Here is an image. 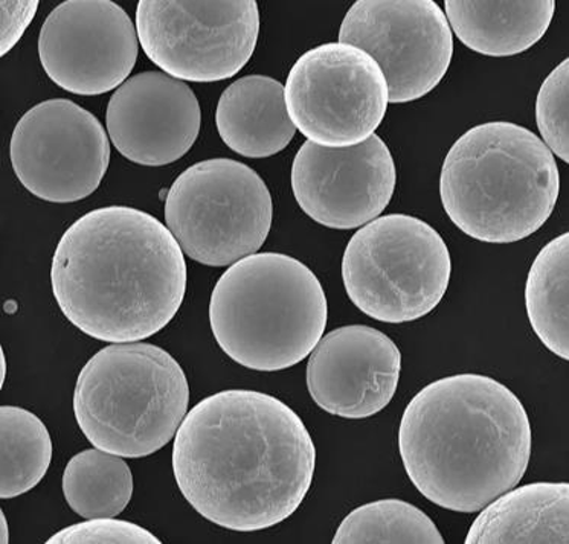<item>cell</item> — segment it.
Masks as SVG:
<instances>
[{
  "instance_id": "obj_23",
  "label": "cell",
  "mask_w": 569,
  "mask_h": 544,
  "mask_svg": "<svg viewBox=\"0 0 569 544\" xmlns=\"http://www.w3.org/2000/svg\"><path fill=\"white\" fill-rule=\"evenodd\" d=\"M333 544L411 543L445 544L436 523L423 511L400 501L385 498L359 506L343 518Z\"/></svg>"
},
{
  "instance_id": "obj_25",
  "label": "cell",
  "mask_w": 569,
  "mask_h": 544,
  "mask_svg": "<svg viewBox=\"0 0 569 544\" xmlns=\"http://www.w3.org/2000/svg\"><path fill=\"white\" fill-rule=\"evenodd\" d=\"M48 544H161V540L134 523L112 517L88 518L64 527Z\"/></svg>"
},
{
  "instance_id": "obj_20",
  "label": "cell",
  "mask_w": 569,
  "mask_h": 544,
  "mask_svg": "<svg viewBox=\"0 0 569 544\" xmlns=\"http://www.w3.org/2000/svg\"><path fill=\"white\" fill-rule=\"evenodd\" d=\"M569 233L551 240L536 256L526 285L528 321L552 354L569 360Z\"/></svg>"
},
{
  "instance_id": "obj_18",
  "label": "cell",
  "mask_w": 569,
  "mask_h": 544,
  "mask_svg": "<svg viewBox=\"0 0 569 544\" xmlns=\"http://www.w3.org/2000/svg\"><path fill=\"white\" fill-rule=\"evenodd\" d=\"M466 544H568V482H536L511 488L482 508Z\"/></svg>"
},
{
  "instance_id": "obj_10",
  "label": "cell",
  "mask_w": 569,
  "mask_h": 544,
  "mask_svg": "<svg viewBox=\"0 0 569 544\" xmlns=\"http://www.w3.org/2000/svg\"><path fill=\"white\" fill-rule=\"evenodd\" d=\"M286 108L313 144L347 149L362 144L382 124L390 93L382 69L362 49L326 43L290 69Z\"/></svg>"
},
{
  "instance_id": "obj_12",
  "label": "cell",
  "mask_w": 569,
  "mask_h": 544,
  "mask_svg": "<svg viewBox=\"0 0 569 544\" xmlns=\"http://www.w3.org/2000/svg\"><path fill=\"white\" fill-rule=\"evenodd\" d=\"M11 165L20 183L51 203L93 194L110 162V144L96 114L71 100L40 102L12 132Z\"/></svg>"
},
{
  "instance_id": "obj_11",
  "label": "cell",
  "mask_w": 569,
  "mask_h": 544,
  "mask_svg": "<svg viewBox=\"0 0 569 544\" xmlns=\"http://www.w3.org/2000/svg\"><path fill=\"white\" fill-rule=\"evenodd\" d=\"M339 43L376 60L387 78L390 104L432 92L453 56L452 30L433 0H359L342 20Z\"/></svg>"
},
{
  "instance_id": "obj_6",
  "label": "cell",
  "mask_w": 569,
  "mask_h": 544,
  "mask_svg": "<svg viewBox=\"0 0 569 544\" xmlns=\"http://www.w3.org/2000/svg\"><path fill=\"white\" fill-rule=\"evenodd\" d=\"M188 403L187 375L173 355L149 343H112L81 370L73 413L93 447L146 457L173 440Z\"/></svg>"
},
{
  "instance_id": "obj_1",
  "label": "cell",
  "mask_w": 569,
  "mask_h": 544,
  "mask_svg": "<svg viewBox=\"0 0 569 544\" xmlns=\"http://www.w3.org/2000/svg\"><path fill=\"white\" fill-rule=\"evenodd\" d=\"M317 449L298 413L263 392L229 389L188 412L173 445L180 493L237 533L288 521L312 486Z\"/></svg>"
},
{
  "instance_id": "obj_14",
  "label": "cell",
  "mask_w": 569,
  "mask_h": 544,
  "mask_svg": "<svg viewBox=\"0 0 569 544\" xmlns=\"http://www.w3.org/2000/svg\"><path fill=\"white\" fill-rule=\"evenodd\" d=\"M397 170L383 139L326 149L307 141L295 155L292 190L302 211L330 229H356L378 219L395 195Z\"/></svg>"
},
{
  "instance_id": "obj_5",
  "label": "cell",
  "mask_w": 569,
  "mask_h": 544,
  "mask_svg": "<svg viewBox=\"0 0 569 544\" xmlns=\"http://www.w3.org/2000/svg\"><path fill=\"white\" fill-rule=\"evenodd\" d=\"M329 305L317 275L284 253H253L217 281L210 323L229 359L251 371L298 365L322 339Z\"/></svg>"
},
{
  "instance_id": "obj_9",
  "label": "cell",
  "mask_w": 569,
  "mask_h": 544,
  "mask_svg": "<svg viewBox=\"0 0 569 544\" xmlns=\"http://www.w3.org/2000/svg\"><path fill=\"white\" fill-rule=\"evenodd\" d=\"M137 32L163 73L212 83L236 77L252 59L260 10L256 0H141Z\"/></svg>"
},
{
  "instance_id": "obj_8",
  "label": "cell",
  "mask_w": 569,
  "mask_h": 544,
  "mask_svg": "<svg viewBox=\"0 0 569 544\" xmlns=\"http://www.w3.org/2000/svg\"><path fill=\"white\" fill-rule=\"evenodd\" d=\"M273 200L261 175L234 159L187 168L168 190L166 223L182 252L210 268L253 255L268 239Z\"/></svg>"
},
{
  "instance_id": "obj_4",
  "label": "cell",
  "mask_w": 569,
  "mask_h": 544,
  "mask_svg": "<svg viewBox=\"0 0 569 544\" xmlns=\"http://www.w3.org/2000/svg\"><path fill=\"white\" fill-rule=\"evenodd\" d=\"M560 174L542 139L513 122L472 127L449 150L440 198L470 239L510 244L538 232L555 212Z\"/></svg>"
},
{
  "instance_id": "obj_26",
  "label": "cell",
  "mask_w": 569,
  "mask_h": 544,
  "mask_svg": "<svg viewBox=\"0 0 569 544\" xmlns=\"http://www.w3.org/2000/svg\"><path fill=\"white\" fill-rule=\"evenodd\" d=\"M2 8V48L0 54L6 56L19 42L28 24L34 19L39 2H6L0 3Z\"/></svg>"
},
{
  "instance_id": "obj_16",
  "label": "cell",
  "mask_w": 569,
  "mask_h": 544,
  "mask_svg": "<svg viewBox=\"0 0 569 544\" xmlns=\"http://www.w3.org/2000/svg\"><path fill=\"white\" fill-rule=\"evenodd\" d=\"M202 110L190 85L163 72L129 78L108 105L110 141L130 162L170 165L194 145Z\"/></svg>"
},
{
  "instance_id": "obj_17",
  "label": "cell",
  "mask_w": 569,
  "mask_h": 544,
  "mask_svg": "<svg viewBox=\"0 0 569 544\" xmlns=\"http://www.w3.org/2000/svg\"><path fill=\"white\" fill-rule=\"evenodd\" d=\"M216 124L224 144L249 159L281 153L297 133L284 85L266 75L243 77L229 85L217 104Z\"/></svg>"
},
{
  "instance_id": "obj_15",
  "label": "cell",
  "mask_w": 569,
  "mask_h": 544,
  "mask_svg": "<svg viewBox=\"0 0 569 544\" xmlns=\"http://www.w3.org/2000/svg\"><path fill=\"white\" fill-rule=\"evenodd\" d=\"M402 354L392 339L367 325H347L319 341L307 363V389L330 415L366 420L395 399Z\"/></svg>"
},
{
  "instance_id": "obj_19",
  "label": "cell",
  "mask_w": 569,
  "mask_h": 544,
  "mask_svg": "<svg viewBox=\"0 0 569 544\" xmlns=\"http://www.w3.org/2000/svg\"><path fill=\"white\" fill-rule=\"evenodd\" d=\"M446 19L465 47L487 57L522 54L542 40L555 0H446Z\"/></svg>"
},
{
  "instance_id": "obj_13",
  "label": "cell",
  "mask_w": 569,
  "mask_h": 544,
  "mask_svg": "<svg viewBox=\"0 0 569 544\" xmlns=\"http://www.w3.org/2000/svg\"><path fill=\"white\" fill-rule=\"evenodd\" d=\"M132 19L110 0H68L44 20L39 57L48 77L76 95L120 88L138 59Z\"/></svg>"
},
{
  "instance_id": "obj_3",
  "label": "cell",
  "mask_w": 569,
  "mask_h": 544,
  "mask_svg": "<svg viewBox=\"0 0 569 544\" xmlns=\"http://www.w3.org/2000/svg\"><path fill=\"white\" fill-rule=\"evenodd\" d=\"M399 450L421 496L440 508L477 513L522 481L530 419L498 380L450 375L421 389L405 409Z\"/></svg>"
},
{
  "instance_id": "obj_24",
  "label": "cell",
  "mask_w": 569,
  "mask_h": 544,
  "mask_svg": "<svg viewBox=\"0 0 569 544\" xmlns=\"http://www.w3.org/2000/svg\"><path fill=\"white\" fill-rule=\"evenodd\" d=\"M569 60H563L543 81L536 100V122L543 144L569 163Z\"/></svg>"
},
{
  "instance_id": "obj_2",
  "label": "cell",
  "mask_w": 569,
  "mask_h": 544,
  "mask_svg": "<svg viewBox=\"0 0 569 544\" xmlns=\"http://www.w3.org/2000/svg\"><path fill=\"white\" fill-rule=\"evenodd\" d=\"M186 256L157 216L129 206L89 212L52 258L61 313L89 338L141 342L173 321L187 292Z\"/></svg>"
},
{
  "instance_id": "obj_22",
  "label": "cell",
  "mask_w": 569,
  "mask_h": 544,
  "mask_svg": "<svg viewBox=\"0 0 569 544\" xmlns=\"http://www.w3.org/2000/svg\"><path fill=\"white\" fill-rule=\"evenodd\" d=\"M2 476L0 497L14 498L34 488L52 461L47 425L34 413L16 406L0 407Z\"/></svg>"
},
{
  "instance_id": "obj_7",
  "label": "cell",
  "mask_w": 569,
  "mask_h": 544,
  "mask_svg": "<svg viewBox=\"0 0 569 544\" xmlns=\"http://www.w3.org/2000/svg\"><path fill=\"white\" fill-rule=\"evenodd\" d=\"M452 261L443 236L407 214L378 216L351 236L343 288L363 314L385 323L419 321L448 292Z\"/></svg>"
},
{
  "instance_id": "obj_21",
  "label": "cell",
  "mask_w": 569,
  "mask_h": 544,
  "mask_svg": "<svg viewBox=\"0 0 569 544\" xmlns=\"http://www.w3.org/2000/svg\"><path fill=\"white\" fill-rule=\"evenodd\" d=\"M63 494L80 517H117L132 501L133 474L121 457L100 449L84 450L64 470Z\"/></svg>"
},
{
  "instance_id": "obj_27",
  "label": "cell",
  "mask_w": 569,
  "mask_h": 544,
  "mask_svg": "<svg viewBox=\"0 0 569 544\" xmlns=\"http://www.w3.org/2000/svg\"><path fill=\"white\" fill-rule=\"evenodd\" d=\"M2 543H8V534H7V521H6V515H3L2 513Z\"/></svg>"
}]
</instances>
